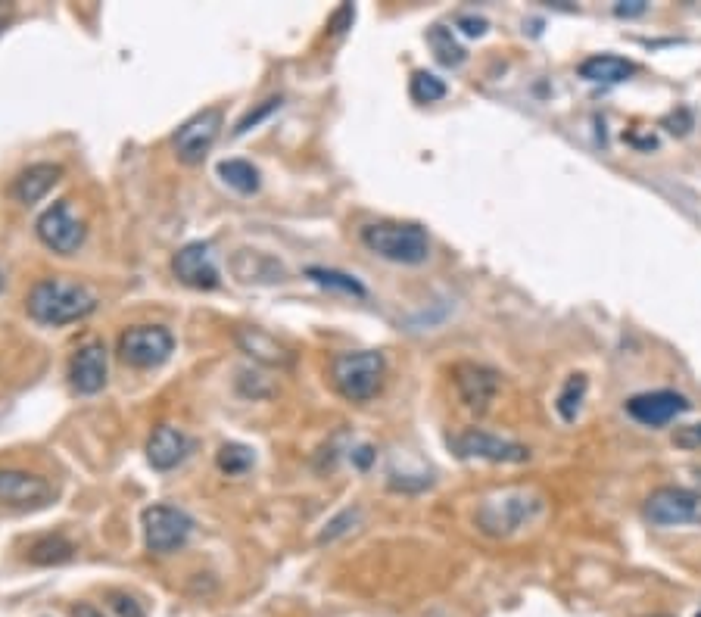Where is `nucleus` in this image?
Returning a JSON list of instances; mask_svg holds the SVG:
<instances>
[{
	"label": "nucleus",
	"mask_w": 701,
	"mask_h": 617,
	"mask_svg": "<svg viewBox=\"0 0 701 617\" xmlns=\"http://www.w3.org/2000/svg\"><path fill=\"white\" fill-rule=\"evenodd\" d=\"M362 244L387 262L421 265L430 256V237L424 228L409 222H374L362 228Z\"/></svg>",
	"instance_id": "obj_3"
},
{
	"label": "nucleus",
	"mask_w": 701,
	"mask_h": 617,
	"mask_svg": "<svg viewBox=\"0 0 701 617\" xmlns=\"http://www.w3.org/2000/svg\"><path fill=\"white\" fill-rule=\"evenodd\" d=\"M409 94H412L415 103H437V100L446 97V82H443V78H437L434 72L418 69L412 75V82H409Z\"/></svg>",
	"instance_id": "obj_24"
},
{
	"label": "nucleus",
	"mask_w": 701,
	"mask_h": 617,
	"mask_svg": "<svg viewBox=\"0 0 701 617\" xmlns=\"http://www.w3.org/2000/svg\"><path fill=\"white\" fill-rule=\"evenodd\" d=\"M60 175L63 169L57 163H35L25 172H19V178L13 181V197L25 206H32L53 191V184L60 181Z\"/></svg>",
	"instance_id": "obj_17"
},
{
	"label": "nucleus",
	"mask_w": 701,
	"mask_h": 617,
	"mask_svg": "<svg viewBox=\"0 0 701 617\" xmlns=\"http://www.w3.org/2000/svg\"><path fill=\"white\" fill-rule=\"evenodd\" d=\"M642 515L652 527H701V493L686 487H658L642 505Z\"/></svg>",
	"instance_id": "obj_5"
},
{
	"label": "nucleus",
	"mask_w": 701,
	"mask_h": 617,
	"mask_svg": "<svg viewBox=\"0 0 701 617\" xmlns=\"http://www.w3.org/2000/svg\"><path fill=\"white\" fill-rule=\"evenodd\" d=\"M25 309H29L32 321H38V325L63 328V325H72V321L88 318L97 309V297L78 281L44 278L29 290Z\"/></svg>",
	"instance_id": "obj_2"
},
{
	"label": "nucleus",
	"mask_w": 701,
	"mask_h": 617,
	"mask_svg": "<svg viewBox=\"0 0 701 617\" xmlns=\"http://www.w3.org/2000/svg\"><path fill=\"white\" fill-rule=\"evenodd\" d=\"M10 13H13V10H10L7 4H0V32H4V29H7V22H10Z\"/></svg>",
	"instance_id": "obj_34"
},
{
	"label": "nucleus",
	"mask_w": 701,
	"mask_h": 617,
	"mask_svg": "<svg viewBox=\"0 0 701 617\" xmlns=\"http://www.w3.org/2000/svg\"><path fill=\"white\" fill-rule=\"evenodd\" d=\"M452 449L455 455H462V459H480V462H493V465H524L530 462V449L515 443V440H502L496 434H487V431H477V427H471V431L458 434L452 440Z\"/></svg>",
	"instance_id": "obj_10"
},
{
	"label": "nucleus",
	"mask_w": 701,
	"mask_h": 617,
	"mask_svg": "<svg viewBox=\"0 0 701 617\" xmlns=\"http://www.w3.org/2000/svg\"><path fill=\"white\" fill-rule=\"evenodd\" d=\"M172 272L181 284L194 287V290H212L219 287V265H215V256H212V247L203 244V240H194V244H187L175 253L172 259Z\"/></svg>",
	"instance_id": "obj_13"
},
{
	"label": "nucleus",
	"mask_w": 701,
	"mask_h": 617,
	"mask_svg": "<svg viewBox=\"0 0 701 617\" xmlns=\"http://www.w3.org/2000/svg\"><path fill=\"white\" fill-rule=\"evenodd\" d=\"M695 617H701V614H695Z\"/></svg>",
	"instance_id": "obj_36"
},
{
	"label": "nucleus",
	"mask_w": 701,
	"mask_h": 617,
	"mask_svg": "<svg viewBox=\"0 0 701 617\" xmlns=\"http://www.w3.org/2000/svg\"><path fill=\"white\" fill-rule=\"evenodd\" d=\"M72 543L63 540V536H44V540H38L32 549H29V558L35 561V565H63V561L72 558Z\"/></svg>",
	"instance_id": "obj_23"
},
{
	"label": "nucleus",
	"mask_w": 701,
	"mask_h": 617,
	"mask_svg": "<svg viewBox=\"0 0 701 617\" xmlns=\"http://www.w3.org/2000/svg\"><path fill=\"white\" fill-rule=\"evenodd\" d=\"M692 409V402L683 393L673 390H652V393H639L627 399V415L645 427H664L670 421H677Z\"/></svg>",
	"instance_id": "obj_12"
},
{
	"label": "nucleus",
	"mask_w": 701,
	"mask_h": 617,
	"mask_svg": "<svg viewBox=\"0 0 701 617\" xmlns=\"http://www.w3.org/2000/svg\"><path fill=\"white\" fill-rule=\"evenodd\" d=\"M187 452H191V440H187L178 427L172 424H163V427H156L150 443H147V459L156 471H172L178 468L184 459H187Z\"/></svg>",
	"instance_id": "obj_16"
},
{
	"label": "nucleus",
	"mask_w": 701,
	"mask_h": 617,
	"mask_svg": "<svg viewBox=\"0 0 701 617\" xmlns=\"http://www.w3.org/2000/svg\"><path fill=\"white\" fill-rule=\"evenodd\" d=\"M191 530H194V521L187 518L181 508H172V505L144 508V540H147V549L156 555L178 552L187 543Z\"/></svg>",
	"instance_id": "obj_7"
},
{
	"label": "nucleus",
	"mask_w": 701,
	"mask_h": 617,
	"mask_svg": "<svg viewBox=\"0 0 701 617\" xmlns=\"http://www.w3.org/2000/svg\"><path fill=\"white\" fill-rule=\"evenodd\" d=\"M175 350V337L159 325L128 328L119 337V356L131 368H159Z\"/></svg>",
	"instance_id": "obj_6"
},
{
	"label": "nucleus",
	"mask_w": 701,
	"mask_h": 617,
	"mask_svg": "<svg viewBox=\"0 0 701 617\" xmlns=\"http://www.w3.org/2000/svg\"><path fill=\"white\" fill-rule=\"evenodd\" d=\"M452 381H455L458 399H462L465 409L474 415H487L499 396V387H502L499 371L490 365H480V362H458L452 368Z\"/></svg>",
	"instance_id": "obj_9"
},
{
	"label": "nucleus",
	"mask_w": 701,
	"mask_h": 617,
	"mask_svg": "<svg viewBox=\"0 0 701 617\" xmlns=\"http://www.w3.org/2000/svg\"><path fill=\"white\" fill-rule=\"evenodd\" d=\"M586 390H589V381L586 374H571L568 381L561 384L558 396H555V412L564 424H574L583 412V402H586Z\"/></svg>",
	"instance_id": "obj_19"
},
{
	"label": "nucleus",
	"mask_w": 701,
	"mask_h": 617,
	"mask_svg": "<svg viewBox=\"0 0 701 617\" xmlns=\"http://www.w3.org/2000/svg\"><path fill=\"white\" fill-rule=\"evenodd\" d=\"M356 518H359V512H353V508H349V512H343L337 521H331V524H328V530H325V533H321V543H331V540H337L340 533H346V530H349V527H343V524H353Z\"/></svg>",
	"instance_id": "obj_29"
},
{
	"label": "nucleus",
	"mask_w": 701,
	"mask_h": 617,
	"mask_svg": "<svg viewBox=\"0 0 701 617\" xmlns=\"http://www.w3.org/2000/svg\"><path fill=\"white\" fill-rule=\"evenodd\" d=\"M35 231H38L41 244L47 250H53V253H60V256H72L78 247L85 244V225L72 212L69 200H57L50 209H44Z\"/></svg>",
	"instance_id": "obj_8"
},
{
	"label": "nucleus",
	"mask_w": 701,
	"mask_h": 617,
	"mask_svg": "<svg viewBox=\"0 0 701 617\" xmlns=\"http://www.w3.org/2000/svg\"><path fill=\"white\" fill-rule=\"evenodd\" d=\"M72 617H103V611H97L94 605H75Z\"/></svg>",
	"instance_id": "obj_33"
},
{
	"label": "nucleus",
	"mask_w": 701,
	"mask_h": 617,
	"mask_svg": "<svg viewBox=\"0 0 701 617\" xmlns=\"http://www.w3.org/2000/svg\"><path fill=\"white\" fill-rule=\"evenodd\" d=\"M237 340H240V346H244V350H247L250 356H256V359H262V362H268V365H287V362H290V353L284 350V346H278V340H272L268 334H262L259 328L240 331Z\"/></svg>",
	"instance_id": "obj_20"
},
{
	"label": "nucleus",
	"mask_w": 701,
	"mask_h": 617,
	"mask_svg": "<svg viewBox=\"0 0 701 617\" xmlns=\"http://www.w3.org/2000/svg\"><path fill=\"white\" fill-rule=\"evenodd\" d=\"M215 462H219V468L225 474H244V471L253 468V449L240 446V443H225L219 449V459H215Z\"/></svg>",
	"instance_id": "obj_26"
},
{
	"label": "nucleus",
	"mask_w": 701,
	"mask_h": 617,
	"mask_svg": "<svg viewBox=\"0 0 701 617\" xmlns=\"http://www.w3.org/2000/svg\"><path fill=\"white\" fill-rule=\"evenodd\" d=\"M275 110H281V97H268L256 113H250V116H244L237 122V128H234V134H244V131H250L253 125H259L268 113H275Z\"/></svg>",
	"instance_id": "obj_27"
},
{
	"label": "nucleus",
	"mask_w": 701,
	"mask_h": 617,
	"mask_svg": "<svg viewBox=\"0 0 701 617\" xmlns=\"http://www.w3.org/2000/svg\"><path fill=\"white\" fill-rule=\"evenodd\" d=\"M0 287H4V275H0Z\"/></svg>",
	"instance_id": "obj_35"
},
{
	"label": "nucleus",
	"mask_w": 701,
	"mask_h": 617,
	"mask_svg": "<svg viewBox=\"0 0 701 617\" xmlns=\"http://www.w3.org/2000/svg\"><path fill=\"white\" fill-rule=\"evenodd\" d=\"M633 72L636 66L624 57H614V53H596V57H586L577 66V75L592 85H624Z\"/></svg>",
	"instance_id": "obj_18"
},
{
	"label": "nucleus",
	"mask_w": 701,
	"mask_h": 617,
	"mask_svg": "<svg viewBox=\"0 0 701 617\" xmlns=\"http://www.w3.org/2000/svg\"><path fill=\"white\" fill-rule=\"evenodd\" d=\"M543 512H546L543 493H536L530 487H508L480 499L474 524L480 533L493 536V540H508V536L530 527Z\"/></svg>",
	"instance_id": "obj_1"
},
{
	"label": "nucleus",
	"mask_w": 701,
	"mask_h": 617,
	"mask_svg": "<svg viewBox=\"0 0 701 617\" xmlns=\"http://www.w3.org/2000/svg\"><path fill=\"white\" fill-rule=\"evenodd\" d=\"M309 278L318 281L321 287L343 290V293H349V297H365V287H362L353 275L334 272V268H309Z\"/></svg>",
	"instance_id": "obj_25"
},
{
	"label": "nucleus",
	"mask_w": 701,
	"mask_h": 617,
	"mask_svg": "<svg viewBox=\"0 0 701 617\" xmlns=\"http://www.w3.org/2000/svg\"><path fill=\"white\" fill-rule=\"evenodd\" d=\"M69 378L78 393H100L106 387V350L100 340H88L85 346H78L72 362H69Z\"/></svg>",
	"instance_id": "obj_14"
},
{
	"label": "nucleus",
	"mask_w": 701,
	"mask_h": 617,
	"mask_svg": "<svg viewBox=\"0 0 701 617\" xmlns=\"http://www.w3.org/2000/svg\"><path fill=\"white\" fill-rule=\"evenodd\" d=\"M645 10H649V4H645V0H624V4L614 7L617 16H627V19H630V16H642Z\"/></svg>",
	"instance_id": "obj_32"
},
{
	"label": "nucleus",
	"mask_w": 701,
	"mask_h": 617,
	"mask_svg": "<svg viewBox=\"0 0 701 617\" xmlns=\"http://www.w3.org/2000/svg\"><path fill=\"white\" fill-rule=\"evenodd\" d=\"M673 443L680 449H701V421L698 424H686L673 434Z\"/></svg>",
	"instance_id": "obj_28"
},
{
	"label": "nucleus",
	"mask_w": 701,
	"mask_h": 617,
	"mask_svg": "<svg viewBox=\"0 0 701 617\" xmlns=\"http://www.w3.org/2000/svg\"><path fill=\"white\" fill-rule=\"evenodd\" d=\"M122 617H144V611H141V605L138 602H134V599H128V596H113V602H110Z\"/></svg>",
	"instance_id": "obj_30"
},
{
	"label": "nucleus",
	"mask_w": 701,
	"mask_h": 617,
	"mask_svg": "<svg viewBox=\"0 0 701 617\" xmlns=\"http://www.w3.org/2000/svg\"><path fill=\"white\" fill-rule=\"evenodd\" d=\"M222 131V110H203L197 116L187 119L172 138V147H175V156L181 159L184 166H197L206 159V153L212 150L215 138H219Z\"/></svg>",
	"instance_id": "obj_11"
},
{
	"label": "nucleus",
	"mask_w": 701,
	"mask_h": 617,
	"mask_svg": "<svg viewBox=\"0 0 701 617\" xmlns=\"http://www.w3.org/2000/svg\"><path fill=\"white\" fill-rule=\"evenodd\" d=\"M50 499L47 480L29 471H0V502L16 508H38Z\"/></svg>",
	"instance_id": "obj_15"
},
{
	"label": "nucleus",
	"mask_w": 701,
	"mask_h": 617,
	"mask_svg": "<svg viewBox=\"0 0 701 617\" xmlns=\"http://www.w3.org/2000/svg\"><path fill=\"white\" fill-rule=\"evenodd\" d=\"M427 44H430V50H434V57L449 69L462 66L468 60L465 47L452 38V29H446V25H434V29H427Z\"/></svg>",
	"instance_id": "obj_21"
},
{
	"label": "nucleus",
	"mask_w": 701,
	"mask_h": 617,
	"mask_svg": "<svg viewBox=\"0 0 701 617\" xmlns=\"http://www.w3.org/2000/svg\"><path fill=\"white\" fill-rule=\"evenodd\" d=\"M458 25H462V32H465V35H471V38H480L483 32H487V19L462 16V19H458Z\"/></svg>",
	"instance_id": "obj_31"
},
{
	"label": "nucleus",
	"mask_w": 701,
	"mask_h": 617,
	"mask_svg": "<svg viewBox=\"0 0 701 617\" xmlns=\"http://www.w3.org/2000/svg\"><path fill=\"white\" fill-rule=\"evenodd\" d=\"M331 381L349 402H368L384 384V356L374 350L340 353L331 362Z\"/></svg>",
	"instance_id": "obj_4"
},
{
	"label": "nucleus",
	"mask_w": 701,
	"mask_h": 617,
	"mask_svg": "<svg viewBox=\"0 0 701 617\" xmlns=\"http://www.w3.org/2000/svg\"><path fill=\"white\" fill-rule=\"evenodd\" d=\"M219 178L234 187L237 194H256L259 191V172L247 159H225L219 163Z\"/></svg>",
	"instance_id": "obj_22"
}]
</instances>
